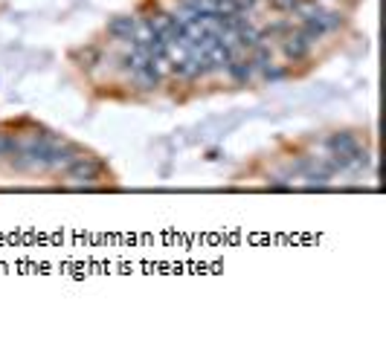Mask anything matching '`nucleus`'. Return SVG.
<instances>
[{"label": "nucleus", "instance_id": "6e6552de", "mask_svg": "<svg viewBox=\"0 0 386 339\" xmlns=\"http://www.w3.org/2000/svg\"><path fill=\"white\" fill-rule=\"evenodd\" d=\"M224 73H227V78L233 85H250V82H253V75H256V67L250 64L247 55H238V58H233V62L227 64Z\"/></svg>", "mask_w": 386, "mask_h": 339}, {"label": "nucleus", "instance_id": "4468645a", "mask_svg": "<svg viewBox=\"0 0 386 339\" xmlns=\"http://www.w3.org/2000/svg\"><path fill=\"white\" fill-rule=\"evenodd\" d=\"M267 3L273 6V9H279V12H294L299 0H267Z\"/></svg>", "mask_w": 386, "mask_h": 339}, {"label": "nucleus", "instance_id": "1a4fd4ad", "mask_svg": "<svg viewBox=\"0 0 386 339\" xmlns=\"http://www.w3.org/2000/svg\"><path fill=\"white\" fill-rule=\"evenodd\" d=\"M296 29H299V35L305 38V41L314 44V47L328 35L325 27H322V15H317V17H299V27H296Z\"/></svg>", "mask_w": 386, "mask_h": 339}, {"label": "nucleus", "instance_id": "39448f33", "mask_svg": "<svg viewBox=\"0 0 386 339\" xmlns=\"http://www.w3.org/2000/svg\"><path fill=\"white\" fill-rule=\"evenodd\" d=\"M70 62L85 70V73H93L99 64H105V50L99 44H82V47H73L70 50Z\"/></svg>", "mask_w": 386, "mask_h": 339}, {"label": "nucleus", "instance_id": "423d86ee", "mask_svg": "<svg viewBox=\"0 0 386 339\" xmlns=\"http://www.w3.org/2000/svg\"><path fill=\"white\" fill-rule=\"evenodd\" d=\"M134 29H137V17H134V15H117V17H110L108 27H105L108 38H110V41H117V44L131 41Z\"/></svg>", "mask_w": 386, "mask_h": 339}, {"label": "nucleus", "instance_id": "9d476101", "mask_svg": "<svg viewBox=\"0 0 386 339\" xmlns=\"http://www.w3.org/2000/svg\"><path fill=\"white\" fill-rule=\"evenodd\" d=\"M273 55H276V50L270 47V41H262V44H256L253 50H250V64H253L256 70H262V67H267L270 62H273Z\"/></svg>", "mask_w": 386, "mask_h": 339}, {"label": "nucleus", "instance_id": "20e7f679", "mask_svg": "<svg viewBox=\"0 0 386 339\" xmlns=\"http://www.w3.org/2000/svg\"><path fill=\"white\" fill-rule=\"evenodd\" d=\"M85 151H82V145H76V143H70V139H64V136H59V143L52 145V154H50V163H47V171H64L73 159H79Z\"/></svg>", "mask_w": 386, "mask_h": 339}, {"label": "nucleus", "instance_id": "f8f14e48", "mask_svg": "<svg viewBox=\"0 0 386 339\" xmlns=\"http://www.w3.org/2000/svg\"><path fill=\"white\" fill-rule=\"evenodd\" d=\"M322 27H325V32H337V29H343L345 27V15L343 12H325L322 9Z\"/></svg>", "mask_w": 386, "mask_h": 339}, {"label": "nucleus", "instance_id": "0eeeda50", "mask_svg": "<svg viewBox=\"0 0 386 339\" xmlns=\"http://www.w3.org/2000/svg\"><path fill=\"white\" fill-rule=\"evenodd\" d=\"M131 78H134V85H137L140 90H145V93H151V90H157V87H163V82H166V75L157 70V64H145V67H137V70H131Z\"/></svg>", "mask_w": 386, "mask_h": 339}, {"label": "nucleus", "instance_id": "9b49d317", "mask_svg": "<svg viewBox=\"0 0 386 339\" xmlns=\"http://www.w3.org/2000/svg\"><path fill=\"white\" fill-rule=\"evenodd\" d=\"M291 29H294V21H273L270 27L262 29V38H264V41H267V38H270V41H279V38H285Z\"/></svg>", "mask_w": 386, "mask_h": 339}, {"label": "nucleus", "instance_id": "ddd939ff", "mask_svg": "<svg viewBox=\"0 0 386 339\" xmlns=\"http://www.w3.org/2000/svg\"><path fill=\"white\" fill-rule=\"evenodd\" d=\"M262 78H264L267 85L285 82V78H287V67H279V64H273V62H270L267 67H262Z\"/></svg>", "mask_w": 386, "mask_h": 339}, {"label": "nucleus", "instance_id": "2eb2a0df", "mask_svg": "<svg viewBox=\"0 0 386 339\" xmlns=\"http://www.w3.org/2000/svg\"><path fill=\"white\" fill-rule=\"evenodd\" d=\"M236 3H238V6L244 9V12H253V9H256V6L262 3V0H236Z\"/></svg>", "mask_w": 386, "mask_h": 339}, {"label": "nucleus", "instance_id": "f03ea898", "mask_svg": "<svg viewBox=\"0 0 386 339\" xmlns=\"http://www.w3.org/2000/svg\"><path fill=\"white\" fill-rule=\"evenodd\" d=\"M325 148H328V157H331V163L337 171H352V159L363 151L357 134L352 131H337L325 139Z\"/></svg>", "mask_w": 386, "mask_h": 339}, {"label": "nucleus", "instance_id": "7ed1b4c3", "mask_svg": "<svg viewBox=\"0 0 386 339\" xmlns=\"http://www.w3.org/2000/svg\"><path fill=\"white\" fill-rule=\"evenodd\" d=\"M279 50H282V55L287 58L291 64H299V62H305L308 55H311V50H314V44H308L305 38L299 35V29L294 27L291 32H287L285 38H279Z\"/></svg>", "mask_w": 386, "mask_h": 339}, {"label": "nucleus", "instance_id": "f257e3e1", "mask_svg": "<svg viewBox=\"0 0 386 339\" xmlns=\"http://www.w3.org/2000/svg\"><path fill=\"white\" fill-rule=\"evenodd\" d=\"M62 174H64L67 189H93V186L102 183V177H105V163H102L99 157L82 154L79 159H73V163H70Z\"/></svg>", "mask_w": 386, "mask_h": 339}]
</instances>
